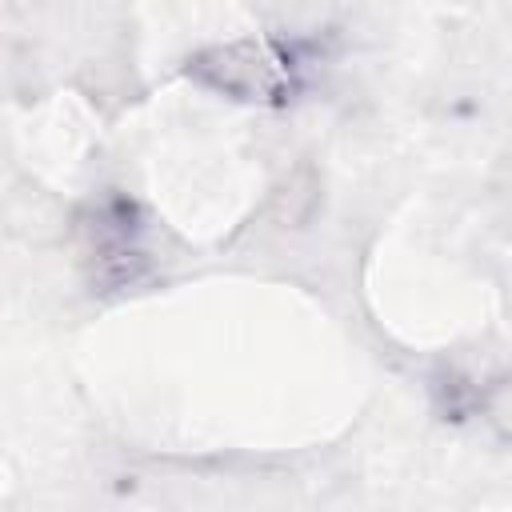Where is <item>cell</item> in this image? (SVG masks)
Here are the masks:
<instances>
[{
  "mask_svg": "<svg viewBox=\"0 0 512 512\" xmlns=\"http://www.w3.org/2000/svg\"><path fill=\"white\" fill-rule=\"evenodd\" d=\"M196 72L208 84H216L224 92H236L244 100H272L284 88V76L276 72V60L256 44L216 48V52L196 60Z\"/></svg>",
  "mask_w": 512,
  "mask_h": 512,
  "instance_id": "1",
  "label": "cell"
}]
</instances>
